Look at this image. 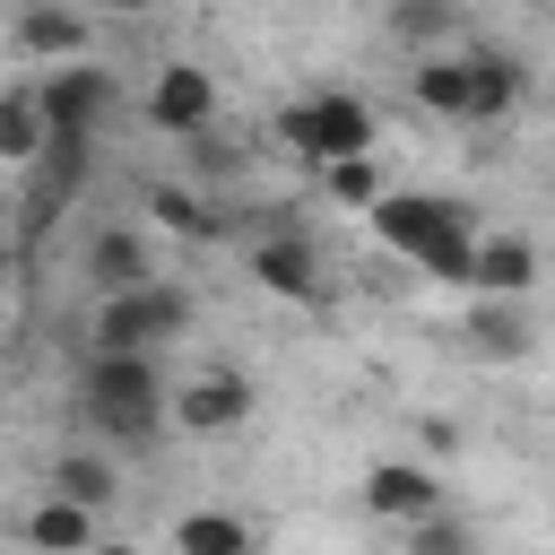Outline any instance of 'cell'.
I'll return each instance as SVG.
<instances>
[{
    "instance_id": "1",
    "label": "cell",
    "mask_w": 555,
    "mask_h": 555,
    "mask_svg": "<svg viewBox=\"0 0 555 555\" xmlns=\"http://www.w3.org/2000/svg\"><path fill=\"white\" fill-rule=\"evenodd\" d=\"M373 234H382L399 260H416L425 278L468 286V269H477L468 208H460V199H442V191H382V199H373Z\"/></svg>"
},
{
    "instance_id": "2",
    "label": "cell",
    "mask_w": 555,
    "mask_h": 555,
    "mask_svg": "<svg viewBox=\"0 0 555 555\" xmlns=\"http://www.w3.org/2000/svg\"><path fill=\"white\" fill-rule=\"evenodd\" d=\"M78 408L104 442L147 451L165 434V390H156V356H87L78 373Z\"/></svg>"
},
{
    "instance_id": "3",
    "label": "cell",
    "mask_w": 555,
    "mask_h": 555,
    "mask_svg": "<svg viewBox=\"0 0 555 555\" xmlns=\"http://www.w3.org/2000/svg\"><path fill=\"white\" fill-rule=\"evenodd\" d=\"M182 330H191V295H182L173 278H147V286H130V295H104L87 356H156V347H173Z\"/></svg>"
},
{
    "instance_id": "4",
    "label": "cell",
    "mask_w": 555,
    "mask_h": 555,
    "mask_svg": "<svg viewBox=\"0 0 555 555\" xmlns=\"http://www.w3.org/2000/svg\"><path fill=\"white\" fill-rule=\"evenodd\" d=\"M278 139L312 165H338V156H373V104L330 87V95H304V104H278Z\"/></svg>"
},
{
    "instance_id": "5",
    "label": "cell",
    "mask_w": 555,
    "mask_h": 555,
    "mask_svg": "<svg viewBox=\"0 0 555 555\" xmlns=\"http://www.w3.org/2000/svg\"><path fill=\"white\" fill-rule=\"evenodd\" d=\"M87 165H95V139L87 130H52L43 156L26 165V234H52V217L87 191Z\"/></svg>"
},
{
    "instance_id": "6",
    "label": "cell",
    "mask_w": 555,
    "mask_h": 555,
    "mask_svg": "<svg viewBox=\"0 0 555 555\" xmlns=\"http://www.w3.org/2000/svg\"><path fill=\"white\" fill-rule=\"evenodd\" d=\"M147 121L173 130V139H199V130L217 121V78H208L199 61H165L156 87H147Z\"/></svg>"
},
{
    "instance_id": "7",
    "label": "cell",
    "mask_w": 555,
    "mask_h": 555,
    "mask_svg": "<svg viewBox=\"0 0 555 555\" xmlns=\"http://www.w3.org/2000/svg\"><path fill=\"white\" fill-rule=\"evenodd\" d=\"M251 278H260L269 295H286V304H321V260H312V243H304V225H295V217H278V225L260 234Z\"/></svg>"
},
{
    "instance_id": "8",
    "label": "cell",
    "mask_w": 555,
    "mask_h": 555,
    "mask_svg": "<svg viewBox=\"0 0 555 555\" xmlns=\"http://www.w3.org/2000/svg\"><path fill=\"white\" fill-rule=\"evenodd\" d=\"M35 104H43L52 130H87V139H95V121H104V104H113V78L87 69V61H61V69L35 87Z\"/></svg>"
},
{
    "instance_id": "9",
    "label": "cell",
    "mask_w": 555,
    "mask_h": 555,
    "mask_svg": "<svg viewBox=\"0 0 555 555\" xmlns=\"http://www.w3.org/2000/svg\"><path fill=\"white\" fill-rule=\"evenodd\" d=\"M364 512H373V520L416 529V520H434V512H442V486H434V468H416V460H382V468L364 477Z\"/></svg>"
},
{
    "instance_id": "10",
    "label": "cell",
    "mask_w": 555,
    "mask_h": 555,
    "mask_svg": "<svg viewBox=\"0 0 555 555\" xmlns=\"http://www.w3.org/2000/svg\"><path fill=\"white\" fill-rule=\"evenodd\" d=\"M460 69H468V121H503V113L529 95V69H520V52H503V43H477V52H460Z\"/></svg>"
},
{
    "instance_id": "11",
    "label": "cell",
    "mask_w": 555,
    "mask_h": 555,
    "mask_svg": "<svg viewBox=\"0 0 555 555\" xmlns=\"http://www.w3.org/2000/svg\"><path fill=\"white\" fill-rule=\"evenodd\" d=\"M243 416H251V382L243 373H199L173 399V425H191V434H234Z\"/></svg>"
},
{
    "instance_id": "12",
    "label": "cell",
    "mask_w": 555,
    "mask_h": 555,
    "mask_svg": "<svg viewBox=\"0 0 555 555\" xmlns=\"http://www.w3.org/2000/svg\"><path fill=\"white\" fill-rule=\"evenodd\" d=\"M468 286H477V295H503V304H520V295L538 286V243H529V234H486V243H477V269H468Z\"/></svg>"
},
{
    "instance_id": "13",
    "label": "cell",
    "mask_w": 555,
    "mask_h": 555,
    "mask_svg": "<svg viewBox=\"0 0 555 555\" xmlns=\"http://www.w3.org/2000/svg\"><path fill=\"white\" fill-rule=\"evenodd\" d=\"M87 278H95L104 295L147 286V278H156V269H147V234H139V225H104V234L87 243Z\"/></svg>"
},
{
    "instance_id": "14",
    "label": "cell",
    "mask_w": 555,
    "mask_h": 555,
    "mask_svg": "<svg viewBox=\"0 0 555 555\" xmlns=\"http://www.w3.org/2000/svg\"><path fill=\"white\" fill-rule=\"evenodd\" d=\"M17 52H35V61H78V52H87V17H78L69 0H35V9L17 17Z\"/></svg>"
},
{
    "instance_id": "15",
    "label": "cell",
    "mask_w": 555,
    "mask_h": 555,
    "mask_svg": "<svg viewBox=\"0 0 555 555\" xmlns=\"http://www.w3.org/2000/svg\"><path fill=\"white\" fill-rule=\"evenodd\" d=\"M147 217H156L165 234H182V243H217V234H225V208L199 199V191H182V182H156V191H147Z\"/></svg>"
},
{
    "instance_id": "16",
    "label": "cell",
    "mask_w": 555,
    "mask_h": 555,
    "mask_svg": "<svg viewBox=\"0 0 555 555\" xmlns=\"http://www.w3.org/2000/svg\"><path fill=\"white\" fill-rule=\"evenodd\" d=\"M468 347H477L486 364L529 356V312H520V304H503V295H477V312H468Z\"/></svg>"
},
{
    "instance_id": "17",
    "label": "cell",
    "mask_w": 555,
    "mask_h": 555,
    "mask_svg": "<svg viewBox=\"0 0 555 555\" xmlns=\"http://www.w3.org/2000/svg\"><path fill=\"white\" fill-rule=\"evenodd\" d=\"M26 538H35L43 555H87V546H95V512H87V503H61V494H43V503L26 512Z\"/></svg>"
},
{
    "instance_id": "18",
    "label": "cell",
    "mask_w": 555,
    "mask_h": 555,
    "mask_svg": "<svg viewBox=\"0 0 555 555\" xmlns=\"http://www.w3.org/2000/svg\"><path fill=\"white\" fill-rule=\"evenodd\" d=\"M43 139H52V121H43L35 87H9V95H0V165H35Z\"/></svg>"
},
{
    "instance_id": "19",
    "label": "cell",
    "mask_w": 555,
    "mask_h": 555,
    "mask_svg": "<svg viewBox=\"0 0 555 555\" xmlns=\"http://www.w3.org/2000/svg\"><path fill=\"white\" fill-rule=\"evenodd\" d=\"M408 78H416V104H425V113H451V121H468V69H460V52H425Z\"/></svg>"
},
{
    "instance_id": "20",
    "label": "cell",
    "mask_w": 555,
    "mask_h": 555,
    "mask_svg": "<svg viewBox=\"0 0 555 555\" xmlns=\"http://www.w3.org/2000/svg\"><path fill=\"white\" fill-rule=\"evenodd\" d=\"M52 494H61V503H87V512H104L121 486H113V460H95V451H61V460H52Z\"/></svg>"
},
{
    "instance_id": "21",
    "label": "cell",
    "mask_w": 555,
    "mask_h": 555,
    "mask_svg": "<svg viewBox=\"0 0 555 555\" xmlns=\"http://www.w3.org/2000/svg\"><path fill=\"white\" fill-rule=\"evenodd\" d=\"M173 555H251V529H243L234 512H182Z\"/></svg>"
},
{
    "instance_id": "22",
    "label": "cell",
    "mask_w": 555,
    "mask_h": 555,
    "mask_svg": "<svg viewBox=\"0 0 555 555\" xmlns=\"http://www.w3.org/2000/svg\"><path fill=\"white\" fill-rule=\"evenodd\" d=\"M451 26H460V0H390V35H399V43H416V61H425Z\"/></svg>"
},
{
    "instance_id": "23",
    "label": "cell",
    "mask_w": 555,
    "mask_h": 555,
    "mask_svg": "<svg viewBox=\"0 0 555 555\" xmlns=\"http://www.w3.org/2000/svg\"><path fill=\"white\" fill-rule=\"evenodd\" d=\"M330 199H338V208H373V199H382L373 156H338V165H330Z\"/></svg>"
},
{
    "instance_id": "24",
    "label": "cell",
    "mask_w": 555,
    "mask_h": 555,
    "mask_svg": "<svg viewBox=\"0 0 555 555\" xmlns=\"http://www.w3.org/2000/svg\"><path fill=\"white\" fill-rule=\"evenodd\" d=\"M408 555H477V538H468V520L434 512V520H416V529H408Z\"/></svg>"
},
{
    "instance_id": "25",
    "label": "cell",
    "mask_w": 555,
    "mask_h": 555,
    "mask_svg": "<svg viewBox=\"0 0 555 555\" xmlns=\"http://www.w3.org/2000/svg\"><path fill=\"white\" fill-rule=\"evenodd\" d=\"M95 9H113V17H147L156 0H95Z\"/></svg>"
},
{
    "instance_id": "26",
    "label": "cell",
    "mask_w": 555,
    "mask_h": 555,
    "mask_svg": "<svg viewBox=\"0 0 555 555\" xmlns=\"http://www.w3.org/2000/svg\"><path fill=\"white\" fill-rule=\"evenodd\" d=\"M87 555H139V546H87Z\"/></svg>"
}]
</instances>
